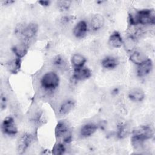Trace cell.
I'll use <instances>...</instances> for the list:
<instances>
[{
	"label": "cell",
	"instance_id": "obj_7",
	"mask_svg": "<svg viewBox=\"0 0 155 155\" xmlns=\"http://www.w3.org/2000/svg\"><path fill=\"white\" fill-rule=\"evenodd\" d=\"M33 139V135L30 133H24L18 139L17 142V151L19 154H22L26 151L31 143Z\"/></svg>",
	"mask_w": 155,
	"mask_h": 155
},
{
	"label": "cell",
	"instance_id": "obj_11",
	"mask_svg": "<svg viewBox=\"0 0 155 155\" xmlns=\"http://www.w3.org/2000/svg\"><path fill=\"white\" fill-rule=\"evenodd\" d=\"M104 22L105 19L103 16L100 14H96L91 18L90 22L91 28L93 31H97L103 27Z\"/></svg>",
	"mask_w": 155,
	"mask_h": 155
},
{
	"label": "cell",
	"instance_id": "obj_4",
	"mask_svg": "<svg viewBox=\"0 0 155 155\" xmlns=\"http://www.w3.org/2000/svg\"><path fill=\"white\" fill-rule=\"evenodd\" d=\"M56 137L61 139L65 143H68L71 140V132L67 122L59 121L55 128Z\"/></svg>",
	"mask_w": 155,
	"mask_h": 155
},
{
	"label": "cell",
	"instance_id": "obj_5",
	"mask_svg": "<svg viewBox=\"0 0 155 155\" xmlns=\"http://www.w3.org/2000/svg\"><path fill=\"white\" fill-rule=\"evenodd\" d=\"M38 30V24L34 22H31L26 25L19 27L18 34L21 35L24 39H29L34 37Z\"/></svg>",
	"mask_w": 155,
	"mask_h": 155
},
{
	"label": "cell",
	"instance_id": "obj_19",
	"mask_svg": "<svg viewBox=\"0 0 155 155\" xmlns=\"http://www.w3.org/2000/svg\"><path fill=\"white\" fill-rule=\"evenodd\" d=\"M97 127L94 124H87L84 125L80 130L81 135L83 137H88L92 135L97 130Z\"/></svg>",
	"mask_w": 155,
	"mask_h": 155
},
{
	"label": "cell",
	"instance_id": "obj_27",
	"mask_svg": "<svg viewBox=\"0 0 155 155\" xmlns=\"http://www.w3.org/2000/svg\"><path fill=\"white\" fill-rule=\"evenodd\" d=\"M38 3L40 4L42 6H44V7H47V6H48L50 5V1H38Z\"/></svg>",
	"mask_w": 155,
	"mask_h": 155
},
{
	"label": "cell",
	"instance_id": "obj_6",
	"mask_svg": "<svg viewBox=\"0 0 155 155\" xmlns=\"http://www.w3.org/2000/svg\"><path fill=\"white\" fill-rule=\"evenodd\" d=\"M1 129L2 132L8 136H15L18 133L16 125L12 117H7L3 120Z\"/></svg>",
	"mask_w": 155,
	"mask_h": 155
},
{
	"label": "cell",
	"instance_id": "obj_16",
	"mask_svg": "<svg viewBox=\"0 0 155 155\" xmlns=\"http://www.w3.org/2000/svg\"><path fill=\"white\" fill-rule=\"evenodd\" d=\"M12 50L17 58H22L28 51V45L24 42H21L13 46Z\"/></svg>",
	"mask_w": 155,
	"mask_h": 155
},
{
	"label": "cell",
	"instance_id": "obj_26",
	"mask_svg": "<svg viewBox=\"0 0 155 155\" xmlns=\"http://www.w3.org/2000/svg\"><path fill=\"white\" fill-rule=\"evenodd\" d=\"M6 99L5 97V96L2 94L1 95V98H0V107H1V110L2 111L3 110H4L6 107Z\"/></svg>",
	"mask_w": 155,
	"mask_h": 155
},
{
	"label": "cell",
	"instance_id": "obj_21",
	"mask_svg": "<svg viewBox=\"0 0 155 155\" xmlns=\"http://www.w3.org/2000/svg\"><path fill=\"white\" fill-rule=\"evenodd\" d=\"M123 44H124L125 49L131 51L136 46V38L134 36L130 35L125 39V41H123Z\"/></svg>",
	"mask_w": 155,
	"mask_h": 155
},
{
	"label": "cell",
	"instance_id": "obj_24",
	"mask_svg": "<svg viewBox=\"0 0 155 155\" xmlns=\"http://www.w3.org/2000/svg\"><path fill=\"white\" fill-rule=\"evenodd\" d=\"M66 148L64 145L61 142L56 143L52 150V153L55 155H61L65 152Z\"/></svg>",
	"mask_w": 155,
	"mask_h": 155
},
{
	"label": "cell",
	"instance_id": "obj_1",
	"mask_svg": "<svg viewBox=\"0 0 155 155\" xmlns=\"http://www.w3.org/2000/svg\"><path fill=\"white\" fill-rule=\"evenodd\" d=\"M129 21L131 25L137 24H154L155 22V13L153 9H142L131 13L129 15Z\"/></svg>",
	"mask_w": 155,
	"mask_h": 155
},
{
	"label": "cell",
	"instance_id": "obj_3",
	"mask_svg": "<svg viewBox=\"0 0 155 155\" xmlns=\"http://www.w3.org/2000/svg\"><path fill=\"white\" fill-rule=\"evenodd\" d=\"M59 84V78L58 75L53 71L45 73L41 79V86L45 90H54L58 87Z\"/></svg>",
	"mask_w": 155,
	"mask_h": 155
},
{
	"label": "cell",
	"instance_id": "obj_23",
	"mask_svg": "<svg viewBox=\"0 0 155 155\" xmlns=\"http://www.w3.org/2000/svg\"><path fill=\"white\" fill-rule=\"evenodd\" d=\"M129 133V128L127 124H121L119 125L117 129V136L119 138L125 137Z\"/></svg>",
	"mask_w": 155,
	"mask_h": 155
},
{
	"label": "cell",
	"instance_id": "obj_2",
	"mask_svg": "<svg viewBox=\"0 0 155 155\" xmlns=\"http://www.w3.org/2000/svg\"><path fill=\"white\" fill-rule=\"evenodd\" d=\"M154 136L152 128L149 126H139L133 131L132 143L136 147H139L145 140L151 139Z\"/></svg>",
	"mask_w": 155,
	"mask_h": 155
},
{
	"label": "cell",
	"instance_id": "obj_22",
	"mask_svg": "<svg viewBox=\"0 0 155 155\" xmlns=\"http://www.w3.org/2000/svg\"><path fill=\"white\" fill-rule=\"evenodd\" d=\"M53 64L58 68L64 69L66 67L67 62L62 56L61 55H58L53 59Z\"/></svg>",
	"mask_w": 155,
	"mask_h": 155
},
{
	"label": "cell",
	"instance_id": "obj_15",
	"mask_svg": "<svg viewBox=\"0 0 155 155\" xmlns=\"http://www.w3.org/2000/svg\"><path fill=\"white\" fill-rule=\"evenodd\" d=\"M74 102L71 99H68L60 105L59 108V114L61 116H64L70 113L74 107Z\"/></svg>",
	"mask_w": 155,
	"mask_h": 155
},
{
	"label": "cell",
	"instance_id": "obj_14",
	"mask_svg": "<svg viewBox=\"0 0 155 155\" xmlns=\"http://www.w3.org/2000/svg\"><path fill=\"white\" fill-rule=\"evenodd\" d=\"M119 64L118 60L113 56H108L104 58L101 61L102 66L108 70H111L115 68Z\"/></svg>",
	"mask_w": 155,
	"mask_h": 155
},
{
	"label": "cell",
	"instance_id": "obj_20",
	"mask_svg": "<svg viewBox=\"0 0 155 155\" xmlns=\"http://www.w3.org/2000/svg\"><path fill=\"white\" fill-rule=\"evenodd\" d=\"M21 66V58H16L12 61H10L7 64V68L8 71L13 73L16 74L20 70Z\"/></svg>",
	"mask_w": 155,
	"mask_h": 155
},
{
	"label": "cell",
	"instance_id": "obj_25",
	"mask_svg": "<svg viewBox=\"0 0 155 155\" xmlns=\"http://www.w3.org/2000/svg\"><path fill=\"white\" fill-rule=\"evenodd\" d=\"M71 1H59L57 2L58 8L61 11L68 10L70 7Z\"/></svg>",
	"mask_w": 155,
	"mask_h": 155
},
{
	"label": "cell",
	"instance_id": "obj_18",
	"mask_svg": "<svg viewBox=\"0 0 155 155\" xmlns=\"http://www.w3.org/2000/svg\"><path fill=\"white\" fill-rule=\"evenodd\" d=\"M87 61L86 58L81 54H74L71 59V62L74 69L84 66Z\"/></svg>",
	"mask_w": 155,
	"mask_h": 155
},
{
	"label": "cell",
	"instance_id": "obj_8",
	"mask_svg": "<svg viewBox=\"0 0 155 155\" xmlns=\"http://www.w3.org/2000/svg\"><path fill=\"white\" fill-rule=\"evenodd\" d=\"M153 67V64L152 61L150 59H147L145 61L138 65L137 74L139 77H144L151 71Z\"/></svg>",
	"mask_w": 155,
	"mask_h": 155
},
{
	"label": "cell",
	"instance_id": "obj_12",
	"mask_svg": "<svg viewBox=\"0 0 155 155\" xmlns=\"http://www.w3.org/2000/svg\"><path fill=\"white\" fill-rule=\"evenodd\" d=\"M123 39L118 31H114L110 36L108 43L111 47L120 48L123 44Z\"/></svg>",
	"mask_w": 155,
	"mask_h": 155
},
{
	"label": "cell",
	"instance_id": "obj_9",
	"mask_svg": "<svg viewBox=\"0 0 155 155\" xmlns=\"http://www.w3.org/2000/svg\"><path fill=\"white\" fill-rule=\"evenodd\" d=\"M91 76V71L85 67L74 69L73 77L77 81H82L88 79Z\"/></svg>",
	"mask_w": 155,
	"mask_h": 155
},
{
	"label": "cell",
	"instance_id": "obj_10",
	"mask_svg": "<svg viewBox=\"0 0 155 155\" xmlns=\"http://www.w3.org/2000/svg\"><path fill=\"white\" fill-rule=\"evenodd\" d=\"M88 25L84 21H79L73 28V34L78 38H84L87 32Z\"/></svg>",
	"mask_w": 155,
	"mask_h": 155
},
{
	"label": "cell",
	"instance_id": "obj_17",
	"mask_svg": "<svg viewBox=\"0 0 155 155\" xmlns=\"http://www.w3.org/2000/svg\"><path fill=\"white\" fill-rule=\"evenodd\" d=\"M148 58L145 55V54L140 51H133L130 56V61L137 65L145 61Z\"/></svg>",
	"mask_w": 155,
	"mask_h": 155
},
{
	"label": "cell",
	"instance_id": "obj_13",
	"mask_svg": "<svg viewBox=\"0 0 155 155\" xmlns=\"http://www.w3.org/2000/svg\"><path fill=\"white\" fill-rule=\"evenodd\" d=\"M128 97L132 101L140 102L143 100L145 97V93L140 88H133L129 91Z\"/></svg>",
	"mask_w": 155,
	"mask_h": 155
},
{
	"label": "cell",
	"instance_id": "obj_28",
	"mask_svg": "<svg viewBox=\"0 0 155 155\" xmlns=\"http://www.w3.org/2000/svg\"><path fill=\"white\" fill-rule=\"evenodd\" d=\"M13 2H14L13 1H3V3L5 5H10L11 4H12Z\"/></svg>",
	"mask_w": 155,
	"mask_h": 155
}]
</instances>
